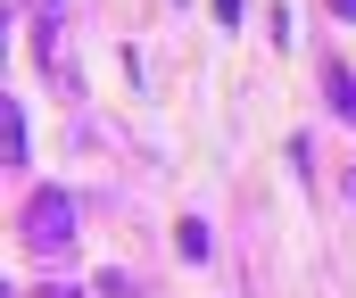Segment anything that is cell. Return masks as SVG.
Wrapping results in <instances>:
<instances>
[{
  "instance_id": "obj_1",
  "label": "cell",
  "mask_w": 356,
  "mask_h": 298,
  "mask_svg": "<svg viewBox=\"0 0 356 298\" xmlns=\"http://www.w3.org/2000/svg\"><path fill=\"white\" fill-rule=\"evenodd\" d=\"M25 232H33V240H42V249L58 257V249L75 240V207H67L58 191H42V199H33V215H25Z\"/></svg>"
},
{
  "instance_id": "obj_2",
  "label": "cell",
  "mask_w": 356,
  "mask_h": 298,
  "mask_svg": "<svg viewBox=\"0 0 356 298\" xmlns=\"http://www.w3.org/2000/svg\"><path fill=\"white\" fill-rule=\"evenodd\" d=\"M332 108L356 124V75H348V67H332Z\"/></svg>"
},
{
  "instance_id": "obj_3",
  "label": "cell",
  "mask_w": 356,
  "mask_h": 298,
  "mask_svg": "<svg viewBox=\"0 0 356 298\" xmlns=\"http://www.w3.org/2000/svg\"><path fill=\"white\" fill-rule=\"evenodd\" d=\"M175 240H182V257H207V224H199V215H182Z\"/></svg>"
},
{
  "instance_id": "obj_4",
  "label": "cell",
  "mask_w": 356,
  "mask_h": 298,
  "mask_svg": "<svg viewBox=\"0 0 356 298\" xmlns=\"http://www.w3.org/2000/svg\"><path fill=\"white\" fill-rule=\"evenodd\" d=\"M216 17H224V25H241V0H216Z\"/></svg>"
},
{
  "instance_id": "obj_5",
  "label": "cell",
  "mask_w": 356,
  "mask_h": 298,
  "mask_svg": "<svg viewBox=\"0 0 356 298\" xmlns=\"http://www.w3.org/2000/svg\"><path fill=\"white\" fill-rule=\"evenodd\" d=\"M332 8H340V17H348V25H356V0H332Z\"/></svg>"
}]
</instances>
